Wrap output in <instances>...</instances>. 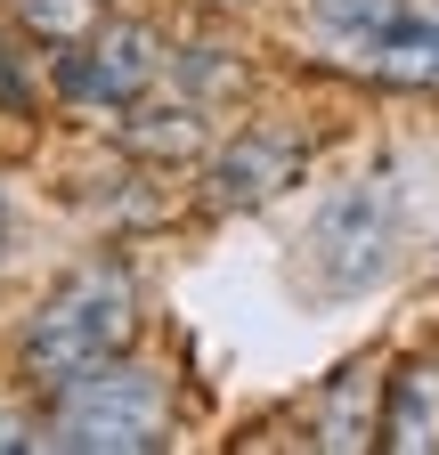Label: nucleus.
<instances>
[{
	"label": "nucleus",
	"instance_id": "39448f33",
	"mask_svg": "<svg viewBox=\"0 0 439 455\" xmlns=\"http://www.w3.org/2000/svg\"><path fill=\"white\" fill-rule=\"evenodd\" d=\"M155 66H163V49L147 25H98L66 57V98L74 106H131V98H147Z\"/></svg>",
	"mask_w": 439,
	"mask_h": 455
},
{
	"label": "nucleus",
	"instance_id": "423d86ee",
	"mask_svg": "<svg viewBox=\"0 0 439 455\" xmlns=\"http://www.w3.org/2000/svg\"><path fill=\"white\" fill-rule=\"evenodd\" d=\"M301 163H309V139H293V131H244L212 163V204L220 212H260L268 196H285L301 180Z\"/></svg>",
	"mask_w": 439,
	"mask_h": 455
},
{
	"label": "nucleus",
	"instance_id": "7ed1b4c3",
	"mask_svg": "<svg viewBox=\"0 0 439 455\" xmlns=\"http://www.w3.org/2000/svg\"><path fill=\"white\" fill-rule=\"evenodd\" d=\"M49 447H74V455H147L172 431V390H163L147 366L106 358L90 374H74L66 390H49Z\"/></svg>",
	"mask_w": 439,
	"mask_h": 455
},
{
	"label": "nucleus",
	"instance_id": "6e6552de",
	"mask_svg": "<svg viewBox=\"0 0 439 455\" xmlns=\"http://www.w3.org/2000/svg\"><path fill=\"white\" fill-rule=\"evenodd\" d=\"M17 17H25L41 41H82V33H90V0H17Z\"/></svg>",
	"mask_w": 439,
	"mask_h": 455
},
{
	"label": "nucleus",
	"instance_id": "0eeeda50",
	"mask_svg": "<svg viewBox=\"0 0 439 455\" xmlns=\"http://www.w3.org/2000/svg\"><path fill=\"white\" fill-rule=\"evenodd\" d=\"M382 447H399V455H431L439 447V366L415 358L391 374V398H382V423H374Z\"/></svg>",
	"mask_w": 439,
	"mask_h": 455
},
{
	"label": "nucleus",
	"instance_id": "20e7f679",
	"mask_svg": "<svg viewBox=\"0 0 439 455\" xmlns=\"http://www.w3.org/2000/svg\"><path fill=\"white\" fill-rule=\"evenodd\" d=\"M309 268L325 293H358V284H374L382 268H391V196L374 188H350L317 212L309 228Z\"/></svg>",
	"mask_w": 439,
	"mask_h": 455
},
{
	"label": "nucleus",
	"instance_id": "f03ea898",
	"mask_svg": "<svg viewBox=\"0 0 439 455\" xmlns=\"http://www.w3.org/2000/svg\"><path fill=\"white\" fill-rule=\"evenodd\" d=\"M325 66L391 90H439V0H309Z\"/></svg>",
	"mask_w": 439,
	"mask_h": 455
},
{
	"label": "nucleus",
	"instance_id": "f257e3e1",
	"mask_svg": "<svg viewBox=\"0 0 439 455\" xmlns=\"http://www.w3.org/2000/svg\"><path fill=\"white\" fill-rule=\"evenodd\" d=\"M139 333V284L115 268V260H90L74 268L58 293H49L17 341V366L41 382V390H66L74 374L123 358V341Z\"/></svg>",
	"mask_w": 439,
	"mask_h": 455
},
{
	"label": "nucleus",
	"instance_id": "1a4fd4ad",
	"mask_svg": "<svg viewBox=\"0 0 439 455\" xmlns=\"http://www.w3.org/2000/svg\"><path fill=\"white\" fill-rule=\"evenodd\" d=\"M9 244H17V220H9V196H0V260H9Z\"/></svg>",
	"mask_w": 439,
	"mask_h": 455
}]
</instances>
